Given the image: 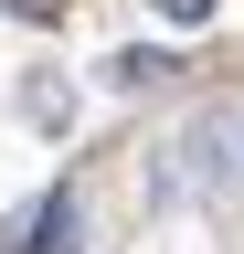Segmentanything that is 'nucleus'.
<instances>
[{
	"instance_id": "obj_3",
	"label": "nucleus",
	"mask_w": 244,
	"mask_h": 254,
	"mask_svg": "<svg viewBox=\"0 0 244 254\" xmlns=\"http://www.w3.org/2000/svg\"><path fill=\"white\" fill-rule=\"evenodd\" d=\"M223 0H160V21H212Z\"/></svg>"
},
{
	"instance_id": "obj_2",
	"label": "nucleus",
	"mask_w": 244,
	"mask_h": 254,
	"mask_svg": "<svg viewBox=\"0 0 244 254\" xmlns=\"http://www.w3.org/2000/svg\"><path fill=\"white\" fill-rule=\"evenodd\" d=\"M106 74H117V85H160V74H170V53H117Z\"/></svg>"
},
{
	"instance_id": "obj_1",
	"label": "nucleus",
	"mask_w": 244,
	"mask_h": 254,
	"mask_svg": "<svg viewBox=\"0 0 244 254\" xmlns=\"http://www.w3.org/2000/svg\"><path fill=\"white\" fill-rule=\"evenodd\" d=\"M75 233H85V212H75V190H53V201L32 212V233H21V254H75Z\"/></svg>"
}]
</instances>
